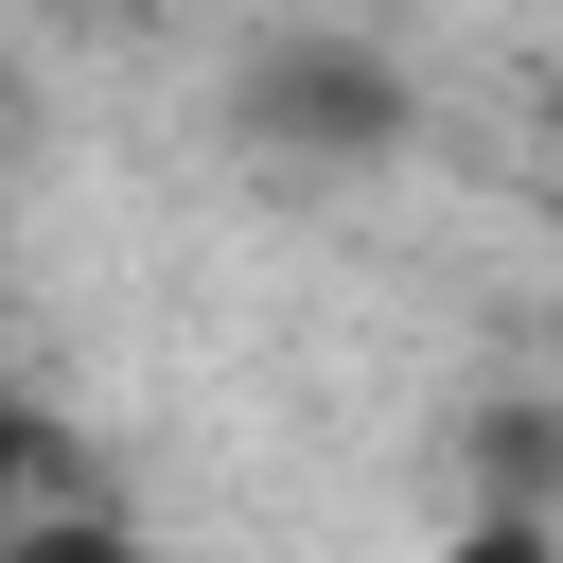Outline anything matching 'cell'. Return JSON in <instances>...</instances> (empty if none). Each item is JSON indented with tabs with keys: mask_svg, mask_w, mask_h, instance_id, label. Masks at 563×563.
Masks as SVG:
<instances>
[{
	"mask_svg": "<svg viewBox=\"0 0 563 563\" xmlns=\"http://www.w3.org/2000/svg\"><path fill=\"white\" fill-rule=\"evenodd\" d=\"M422 563H563V510H457Z\"/></svg>",
	"mask_w": 563,
	"mask_h": 563,
	"instance_id": "2",
	"label": "cell"
},
{
	"mask_svg": "<svg viewBox=\"0 0 563 563\" xmlns=\"http://www.w3.org/2000/svg\"><path fill=\"white\" fill-rule=\"evenodd\" d=\"M35 493H53V457H35V405H18V387H0V528H18V510H35Z\"/></svg>",
	"mask_w": 563,
	"mask_h": 563,
	"instance_id": "3",
	"label": "cell"
},
{
	"mask_svg": "<svg viewBox=\"0 0 563 563\" xmlns=\"http://www.w3.org/2000/svg\"><path fill=\"white\" fill-rule=\"evenodd\" d=\"M0 563H158L123 510H88V493H35L18 528H0Z\"/></svg>",
	"mask_w": 563,
	"mask_h": 563,
	"instance_id": "1",
	"label": "cell"
}]
</instances>
